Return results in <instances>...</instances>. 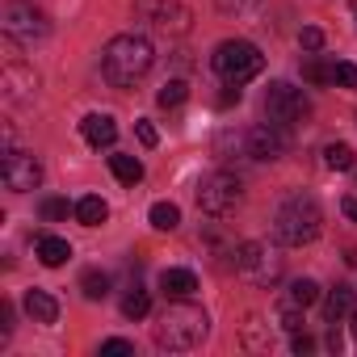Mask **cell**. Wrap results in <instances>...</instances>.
<instances>
[{"label": "cell", "instance_id": "1", "mask_svg": "<svg viewBox=\"0 0 357 357\" xmlns=\"http://www.w3.org/2000/svg\"><path fill=\"white\" fill-rule=\"evenodd\" d=\"M151 63H155V51H151V43H147L143 34H118V38H109L105 51H101V72H105V80H109L114 89L139 84V80L151 72Z\"/></svg>", "mask_w": 357, "mask_h": 357}, {"label": "cell", "instance_id": "2", "mask_svg": "<svg viewBox=\"0 0 357 357\" xmlns=\"http://www.w3.org/2000/svg\"><path fill=\"white\" fill-rule=\"evenodd\" d=\"M206 332H211L206 311L202 307H190L181 298L168 303L164 315L155 319V344L168 349V353H190V349H198L206 340Z\"/></svg>", "mask_w": 357, "mask_h": 357}, {"label": "cell", "instance_id": "3", "mask_svg": "<svg viewBox=\"0 0 357 357\" xmlns=\"http://www.w3.org/2000/svg\"><path fill=\"white\" fill-rule=\"evenodd\" d=\"M324 227V215H319V202L311 194H290L278 215H273V236L286 244V248H303L319 236Z\"/></svg>", "mask_w": 357, "mask_h": 357}, {"label": "cell", "instance_id": "4", "mask_svg": "<svg viewBox=\"0 0 357 357\" xmlns=\"http://www.w3.org/2000/svg\"><path fill=\"white\" fill-rule=\"evenodd\" d=\"M211 68L223 76V84H248L252 76H261L265 55H261L248 38H227V43H219V47H215Z\"/></svg>", "mask_w": 357, "mask_h": 357}, {"label": "cell", "instance_id": "5", "mask_svg": "<svg viewBox=\"0 0 357 357\" xmlns=\"http://www.w3.org/2000/svg\"><path fill=\"white\" fill-rule=\"evenodd\" d=\"M135 13L155 34H172V38L190 34V22H194V13L181 5V0H135Z\"/></svg>", "mask_w": 357, "mask_h": 357}, {"label": "cell", "instance_id": "6", "mask_svg": "<svg viewBox=\"0 0 357 357\" xmlns=\"http://www.w3.org/2000/svg\"><path fill=\"white\" fill-rule=\"evenodd\" d=\"M236 269H240L252 286H273V282L282 278V257H278L269 244H261V240H244V244L236 248Z\"/></svg>", "mask_w": 357, "mask_h": 357}, {"label": "cell", "instance_id": "7", "mask_svg": "<svg viewBox=\"0 0 357 357\" xmlns=\"http://www.w3.org/2000/svg\"><path fill=\"white\" fill-rule=\"evenodd\" d=\"M265 114H269L273 126H298V122L311 118V101L303 97V89L278 80V84H269V93H265Z\"/></svg>", "mask_w": 357, "mask_h": 357}, {"label": "cell", "instance_id": "8", "mask_svg": "<svg viewBox=\"0 0 357 357\" xmlns=\"http://www.w3.org/2000/svg\"><path fill=\"white\" fill-rule=\"evenodd\" d=\"M0 30H5V38H13V43H38V38L51 34L47 17L34 5H26V0H9V5L0 9Z\"/></svg>", "mask_w": 357, "mask_h": 357}, {"label": "cell", "instance_id": "9", "mask_svg": "<svg viewBox=\"0 0 357 357\" xmlns=\"http://www.w3.org/2000/svg\"><path fill=\"white\" fill-rule=\"evenodd\" d=\"M240 176L236 172H211V176H202V185H198V206L206 211V215H215V219H223V215H231L236 206H240Z\"/></svg>", "mask_w": 357, "mask_h": 357}, {"label": "cell", "instance_id": "10", "mask_svg": "<svg viewBox=\"0 0 357 357\" xmlns=\"http://www.w3.org/2000/svg\"><path fill=\"white\" fill-rule=\"evenodd\" d=\"M0 181H5V190H13V194H30L43 181V164L34 155H26V151H5V160H0Z\"/></svg>", "mask_w": 357, "mask_h": 357}, {"label": "cell", "instance_id": "11", "mask_svg": "<svg viewBox=\"0 0 357 357\" xmlns=\"http://www.w3.org/2000/svg\"><path fill=\"white\" fill-rule=\"evenodd\" d=\"M286 155V135H282V126H248V160H282Z\"/></svg>", "mask_w": 357, "mask_h": 357}, {"label": "cell", "instance_id": "12", "mask_svg": "<svg viewBox=\"0 0 357 357\" xmlns=\"http://www.w3.org/2000/svg\"><path fill=\"white\" fill-rule=\"evenodd\" d=\"M80 135H84V143H89V147H114L118 126H114V118H109V114H89V118L80 122Z\"/></svg>", "mask_w": 357, "mask_h": 357}, {"label": "cell", "instance_id": "13", "mask_svg": "<svg viewBox=\"0 0 357 357\" xmlns=\"http://www.w3.org/2000/svg\"><path fill=\"white\" fill-rule=\"evenodd\" d=\"M353 311H357V294H353V286H336V290L324 294V319H328V324H340V319L353 315Z\"/></svg>", "mask_w": 357, "mask_h": 357}, {"label": "cell", "instance_id": "14", "mask_svg": "<svg viewBox=\"0 0 357 357\" xmlns=\"http://www.w3.org/2000/svg\"><path fill=\"white\" fill-rule=\"evenodd\" d=\"M26 315H30L34 324H55V319H59L55 294H47V290H26Z\"/></svg>", "mask_w": 357, "mask_h": 357}, {"label": "cell", "instance_id": "15", "mask_svg": "<svg viewBox=\"0 0 357 357\" xmlns=\"http://www.w3.org/2000/svg\"><path fill=\"white\" fill-rule=\"evenodd\" d=\"M160 290H164L168 298H190V294L198 290V278H194L190 269H164V273H160Z\"/></svg>", "mask_w": 357, "mask_h": 357}, {"label": "cell", "instance_id": "16", "mask_svg": "<svg viewBox=\"0 0 357 357\" xmlns=\"http://www.w3.org/2000/svg\"><path fill=\"white\" fill-rule=\"evenodd\" d=\"M72 215L84 223V227H101L105 219H109V206H105V198H97V194H89V198H80L76 206H72Z\"/></svg>", "mask_w": 357, "mask_h": 357}, {"label": "cell", "instance_id": "17", "mask_svg": "<svg viewBox=\"0 0 357 357\" xmlns=\"http://www.w3.org/2000/svg\"><path fill=\"white\" fill-rule=\"evenodd\" d=\"M68 257H72V244H68V240H59V236H43V240H38V261H43L47 269H59Z\"/></svg>", "mask_w": 357, "mask_h": 357}, {"label": "cell", "instance_id": "18", "mask_svg": "<svg viewBox=\"0 0 357 357\" xmlns=\"http://www.w3.org/2000/svg\"><path fill=\"white\" fill-rule=\"evenodd\" d=\"M109 172L118 176L122 185H139L143 181V164L135 155H109Z\"/></svg>", "mask_w": 357, "mask_h": 357}, {"label": "cell", "instance_id": "19", "mask_svg": "<svg viewBox=\"0 0 357 357\" xmlns=\"http://www.w3.org/2000/svg\"><path fill=\"white\" fill-rule=\"evenodd\" d=\"M324 164L336 168V172H349V168L357 164V151H353L349 143H328V147H324Z\"/></svg>", "mask_w": 357, "mask_h": 357}, {"label": "cell", "instance_id": "20", "mask_svg": "<svg viewBox=\"0 0 357 357\" xmlns=\"http://www.w3.org/2000/svg\"><path fill=\"white\" fill-rule=\"evenodd\" d=\"M151 311V298H147V290L143 286H130L126 294H122V315L126 319H143Z\"/></svg>", "mask_w": 357, "mask_h": 357}, {"label": "cell", "instance_id": "21", "mask_svg": "<svg viewBox=\"0 0 357 357\" xmlns=\"http://www.w3.org/2000/svg\"><path fill=\"white\" fill-rule=\"evenodd\" d=\"M185 97H190V84H185V80H164V89L155 93V105H160V109H176Z\"/></svg>", "mask_w": 357, "mask_h": 357}, {"label": "cell", "instance_id": "22", "mask_svg": "<svg viewBox=\"0 0 357 357\" xmlns=\"http://www.w3.org/2000/svg\"><path fill=\"white\" fill-rule=\"evenodd\" d=\"M147 219H151V227H155V231H172L176 223H181V211H176L172 202H155V206L147 211Z\"/></svg>", "mask_w": 357, "mask_h": 357}, {"label": "cell", "instance_id": "23", "mask_svg": "<svg viewBox=\"0 0 357 357\" xmlns=\"http://www.w3.org/2000/svg\"><path fill=\"white\" fill-rule=\"evenodd\" d=\"M80 290H84V298H105L109 294V273H101V269H89L84 278H80Z\"/></svg>", "mask_w": 357, "mask_h": 357}, {"label": "cell", "instance_id": "24", "mask_svg": "<svg viewBox=\"0 0 357 357\" xmlns=\"http://www.w3.org/2000/svg\"><path fill=\"white\" fill-rule=\"evenodd\" d=\"M290 303H298V307H311L315 298H319V286L311 282V278H298V282H290V294H286Z\"/></svg>", "mask_w": 357, "mask_h": 357}, {"label": "cell", "instance_id": "25", "mask_svg": "<svg viewBox=\"0 0 357 357\" xmlns=\"http://www.w3.org/2000/svg\"><path fill=\"white\" fill-rule=\"evenodd\" d=\"M278 324H282V328H286V332H298V328H303V307H298V303H290V298H286V303H282V307H278Z\"/></svg>", "mask_w": 357, "mask_h": 357}, {"label": "cell", "instance_id": "26", "mask_svg": "<svg viewBox=\"0 0 357 357\" xmlns=\"http://www.w3.org/2000/svg\"><path fill=\"white\" fill-rule=\"evenodd\" d=\"M332 84H340V89H357V63H349V59L332 63Z\"/></svg>", "mask_w": 357, "mask_h": 357}, {"label": "cell", "instance_id": "27", "mask_svg": "<svg viewBox=\"0 0 357 357\" xmlns=\"http://www.w3.org/2000/svg\"><path fill=\"white\" fill-rule=\"evenodd\" d=\"M303 80H311V84H328V80H332V68H324L319 59H307V63H303Z\"/></svg>", "mask_w": 357, "mask_h": 357}, {"label": "cell", "instance_id": "28", "mask_svg": "<svg viewBox=\"0 0 357 357\" xmlns=\"http://www.w3.org/2000/svg\"><path fill=\"white\" fill-rule=\"evenodd\" d=\"M219 5V13H231V17H240V13H252L261 0H215Z\"/></svg>", "mask_w": 357, "mask_h": 357}, {"label": "cell", "instance_id": "29", "mask_svg": "<svg viewBox=\"0 0 357 357\" xmlns=\"http://www.w3.org/2000/svg\"><path fill=\"white\" fill-rule=\"evenodd\" d=\"M43 219H47V223L68 219V198H47V202H43Z\"/></svg>", "mask_w": 357, "mask_h": 357}, {"label": "cell", "instance_id": "30", "mask_svg": "<svg viewBox=\"0 0 357 357\" xmlns=\"http://www.w3.org/2000/svg\"><path fill=\"white\" fill-rule=\"evenodd\" d=\"M135 135H139V143H143V147H155V143H160V130H155L147 118H139V122H135Z\"/></svg>", "mask_w": 357, "mask_h": 357}, {"label": "cell", "instance_id": "31", "mask_svg": "<svg viewBox=\"0 0 357 357\" xmlns=\"http://www.w3.org/2000/svg\"><path fill=\"white\" fill-rule=\"evenodd\" d=\"M101 357H135V344L130 340H105L101 344Z\"/></svg>", "mask_w": 357, "mask_h": 357}, {"label": "cell", "instance_id": "32", "mask_svg": "<svg viewBox=\"0 0 357 357\" xmlns=\"http://www.w3.org/2000/svg\"><path fill=\"white\" fill-rule=\"evenodd\" d=\"M298 43H303V51H319V47H324V30H315V26H307V30L298 34Z\"/></svg>", "mask_w": 357, "mask_h": 357}, {"label": "cell", "instance_id": "33", "mask_svg": "<svg viewBox=\"0 0 357 357\" xmlns=\"http://www.w3.org/2000/svg\"><path fill=\"white\" fill-rule=\"evenodd\" d=\"M240 101V84H227L223 93H219V109H227V105H236Z\"/></svg>", "mask_w": 357, "mask_h": 357}, {"label": "cell", "instance_id": "34", "mask_svg": "<svg viewBox=\"0 0 357 357\" xmlns=\"http://www.w3.org/2000/svg\"><path fill=\"white\" fill-rule=\"evenodd\" d=\"M290 349H294V353H298V357H303V353H311V349H315V340H311V336H307V332H303V336H298V332H294V344H290Z\"/></svg>", "mask_w": 357, "mask_h": 357}, {"label": "cell", "instance_id": "35", "mask_svg": "<svg viewBox=\"0 0 357 357\" xmlns=\"http://www.w3.org/2000/svg\"><path fill=\"white\" fill-rule=\"evenodd\" d=\"M332 353H340V332H336V324H332V332H328V340H324Z\"/></svg>", "mask_w": 357, "mask_h": 357}, {"label": "cell", "instance_id": "36", "mask_svg": "<svg viewBox=\"0 0 357 357\" xmlns=\"http://www.w3.org/2000/svg\"><path fill=\"white\" fill-rule=\"evenodd\" d=\"M340 211H344L349 219H357V198H344V202H340Z\"/></svg>", "mask_w": 357, "mask_h": 357}, {"label": "cell", "instance_id": "37", "mask_svg": "<svg viewBox=\"0 0 357 357\" xmlns=\"http://www.w3.org/2000/svg\"><path fill=\"white\" fill-rule=\"evenodd\" d=\"M353 336H357V311H353Z\"/></svg>", "mask_w": 357, "mask_h": 357}, {"label": "cell", "instance_id": "38", "mask_svg": "<svg viewBox=\"0 0 357 357\" xmlns=\"http://www.w3.org/2000/svg\"><path fill=\"white\" fill-rule=\"evenodd\" d=\"M353 13H357V0H353Z\"/></svg>", "mask_w": 357, "mask_h": 357}]
</instances>
